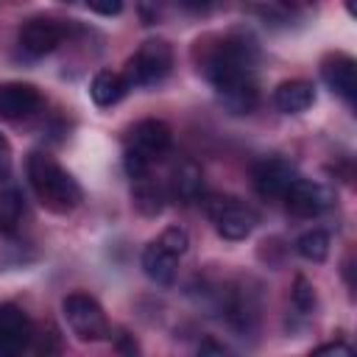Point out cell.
<instances>
[{
    "mask_svg": "<svg viewBox=\"0 0 357 357\" xmlns=\"http://www.w3.org/2000/svg\"><path fill=\"white\" fill-rule=\"evenodd\" d=\"M123 165H126V173H128V178H131V181H134V178H142V176H148V170H151V159H148V156H142L137 148H128V151H126Z\"/></svg>",
    "mask_w": 357,
    "mask_h": 357,
    "instance_id": "22",
    "label": "cell"
},
{
    "mask_svg": "<svg viewBox=\"0 0 357 357\" xmlns=\"http://www.w3.org/2000/svg\"><path fill=\"white\" fill-rule=\"evenodd\" d=\"M184 11H190V14H206L212 6H215V0H176Z\"/></svg>",
    "mask_w": 357,
    "mask_h": 357,
    "instance_id": "26",
    "label": "cell"
},
{
    "mask_svg": "<svg viewBox=\"0 0 357 357\" xmlns=\"http://www.w3.org/2000/svg\"><path fill=\"white\" fill-rule=\"evenodd\" d=\"M22 212H25L22 195L17 190H3L0 192V231L3 234H14L20 220H22Z\"/></svg>",
    "mask_w": 357,
    "mask_h": 357,
    "instance_id": "19",
    "label": "cell"
},
{
    "mask_svg": "<svg viewBox=\"0 0 357 357\" xmlns=\"http://www.w3.org/2000/svg\"><path fill=\"white\" fill-rule=\"evenodd\" d=\"M284 206L296 215V218H318L321 212H326L335 201L332 190L318 184V181H310V178H296L287 192L282 195Z\"/></svg>",
    "mask_w": 357,
    "mask_h": 357,
    "instance_id": "6",
    "label": "cell"
},
{
    "mask_svg": "<svg viewBox=\"0 0 357 357\" xmlns=\"http://www.w3.org/2000/svg\"><path fill=\"white\" fill-rule=\"evenodd\" d=\"M290 301L298 312H312L315 310V287L307 276H296L293 279V290H290Z\"/></svg>",
    "mask_w": 357,
    "mask_h": 357,
    "instance_id": "20",
    "label": "cell"
},
{
    "mask_svg": "<svg viewBox=\"0 0 357 357\" xmlns=\"http://www.w3.org/2000/svg\"><path fill=\"white\" fill-rule=\"evenodd\" d=\"M206 215L212 218L218 234L223 240H245L257 226V212L231 195H206Z\"/></svg>",
    "mask_w": 357,
    "mask_h": 357,
    "instance_id": "4",
    "label": "cell"
},
{
    "mask_svg": "<svg viewBox=\"0 0 357 357\" xmlns=\"http://www.w3.org/2000/svg\"><path fill=\"white\" fill-rule=\"evenodd\" d=\"M28 181H31V190L36 192L39 204L56 215H64V212H73L78 204H81V187L78 181L45 151H33L28 156Z\"/></svg>",
    "mask_w": 357,
    "mask_h": 357,
    "instance_id": "2",
    "label": "cell"
},
{
    "mask_svg": "<svg viewBox=\"0 0 357 357\" xmlns=\"http://www.w3.org/2000/svg\"><path fill=\"white\" fill-rule=\"evenodd\" d=\"M11 173V145L8 139L0 134V178H6Z\"/></svg>",
    "mask_w": 357,
    "mask_h": 357,
    "instance_id": "25",
    "label": "cell"
},
{
    "mask_svg": "<svg viewBox=\"0 0 357 357\" xmlns=\"http://www.w3.org/2000/svg\"><path fill=\"white\" fill-rule=\"evenodd\" d=\"M167 192L173 201L178 204H192L201 198L204 192V173L195 162H178L170 173V181H167Z\"/></svg>",
    "mask_w": 357,
    "mask_h": 357,
    "instance_id": "13",
    "label": "cell"
},
{
    "mask_svg": "<svg viewBox=\"0 0 357 357\" xmlns=\"http://www.w3.org/2000/svg\"><path fill=\"white\" fill-rule=\"evenodd\" d=\"M315 354H343V357H349L351 346H346V343H326V346H318Z\"/></svg>",
    "mask_w": 357,
    "mask_h": 357,
    "instance_id": "27",
    "label": "cell"
},
{
    "mask_svg": "<svg viewBox=\"0 0 357 357\" xmlns=\"http://www.w3.org/2000/svg\"><path fill=\"white\" fill-rule=\"evenodd\" d=\"M142 271H145V276L151 279V282H156V284H173V279H176V271H178V257L176 254H170L167 248H162L156 240L151 243V245H145V251H142Z\"/></svg>",
    "mask_w": 357,
    "mask_h": 357,
    "instance_id": "15",
    "label": "cell"
},
{
    "mask_svg": "<svg viewBox=\"0 0 357 357\" xmlns=\"http://www.w3.org/2000/svg\"><path fill=\"white\" fill-rule=\"evenodd\" d=\"M126 92H128V84L123 73H112V70H100L89 84V98L98 106H114Z\"/></svg>",
    "mask_w": 357,
    "mask_h": 357,
    "instance_id": "16",
    "label": "cell"
},
{
    "mask_svg": "<svg viewBox=\"0 0 357 357\" xmlns=\"http://www.w3.org/2000/svg\"><path fill=\"white\" fill-rule=\"evenodd\" d=\"M284 6H290V8H304V6H310L312 0H282Z\"/></svg>",
    "mask_w": 357,
    "mask_h": 357,
    "instance_id": "29",
    "label": "cell"
},
{
    "mask_svg": "<svg viewBox=\"0 0 357 357\" xmlns=\"http://www.w3.org/2000/svg\"><path fill=\"white\" fill-rule=\"evenodd\" d=\"M36 106H39V92L31 84H20V81L0 84V120L28 117Z\"/></svg>",
    "mask_w": 357,
    "mask_h": 357,
    "instance_id": "12",
    "label": "cell"
},
{
    "mask_svg": "<svg viewBox=\"0 0 357 357\" xmlns=\"http://www.w3.org/2000/svg\"><path fill=\"white\" fill-rule=\"evenodd\" d=\"M64 3H75V0H64Z\"/></svg>",
    "mask_w": 357,
    "mask_h": 357,
    "instance_id": "30",
    "label": "cell"
},
{
    "mask_svg": "<svg viewBox=\"0 0 357 357\" xmlns=\"http://www.w3.org/2000/svg\"><path fill=\"white\" fill-rule=\"evenodd\" d=\"M321 78L324 84L340 95L343 100H354L357 95V67H354V59L349 53H329L324 61H321Z\"/></svg>",
    "mask_w": 357,
    "mask_h": 357,
    "instance_id": "10",
    "label": "cell"
},
{
    "mask_svg": "<svg viewBox=\"0 0 357 357\" xmlns=\"http://www.w3.org/2000/svg\"><path fill=\"white\" fill-rule=\"evenodd\" d=\"M89 6V11L100 14V17H117L123 11V0H84Z\"/></svg>",
    "mask_w": 357,
    "mask_h": 357,
    "instance_id": "24",
    "label": "cell"
},
{
    "mask_svg": "<svg viewBox=\"0 0 357 357\" xmlns=\"http://www.w3.org/2000/svg\"><path fill=\"white\" fill-rule=\"evenodd\" d=\"M298 178L296 167L282 159V156H271V159H262L259 165H254L251 170V184L254 190L262 195V198H282L287 192V187Z\"/></svg>",
    "mask_w": 357,
    "mask_h": 357,
    "instance_id": "7",
    "label": "cell"
},
{
    "mask_svg": "<svg viewBox=\"0 0 357 357\" xmlns=\"http://www.w3.org/2000/svg\"><path fill=\"white\" fill-rule=\"evenodd\" d=\"M254 64L257 45L248 36H226L204 61L206 81L231 114H251L259 103Z\"/></svg>",
    "mask_w": 357,
    "mask_h": 357,
    "instance_id": "1",
    "label": "cell"
},
{
    "mask_svg": "<svg viewBox=\"0 0 357 357\" xmlns=\"http://www.w3.org/2000/svg\"><path fill=\"white\" fill-rule=\"evenodd\" d=\"M165 11V0H137V17L142 25H156Z\"/></svg>",
    "mask_w": 357,
    "mask_h": 357,
    "instance_id": "23",
    "label": "cell"
},
{
    "mask_svg": "<svg viewBox=\"0 0 357 357\" xmlns=\"http://www.w3.org/2000/svg\"><path fill=\"white\" fill-rule=\"evenodd\" d=\"M64 318L78 340H103L109 335V324L103 315V307L86 296V293H70L61 301Z\"/></svg>",
    "mask_w": 357,
    "mask_h": 357,
    "instance_id": "5",
    "label": "cell"
},
{
    "mask_svg": "<svg viewBox=\"0 0 357 357\" xmlns=\"http://www.w3.org/2000/svg\"><path fill=\"white\" fill-rule=\"evenodd\" d=\"M33 340V324L17 304H0V357L20 354Z\"/></svg>",
    "mask_w": 357,
    "mask_h": 357,
    "instance_id": "9",
    "label": "cell"
},
{
    "mask_svg": "<svg viewBox=\"0 0 357 357\" xmlns=\"http://www.w3.org/2000/svg\"><path fill=\"white\" fill-rule=\"evenodd\" d=\"M162 248H167L170 254H176V257H181L187 248H190V234L181 229V226H167L162 234H159V240H156Z\"/></svg>",
    "mask_w": 357,
    "mask_h": 357,
    "instance_id": "21",
    "label": "cell"
},
{
    "mask_svg": "<svg viewBox=\"0 0 357 357\" xmlns=\"http://www.w3.org/2000/svg\"><path fill=\"white\" fill-rule=\"evenodd\" d=\"M173 67V50L165 39H148L139 45V50L128 59L123 78L131 86H153L159 84Z\"/></svg>",
    "mask_w": 357,
    "mask_h": 357,
    "instance_id": "3",
    "label": "cell"
},
{
    "mask_svg": "<svg viewBox=\"0 0 357 357\" xmlns=\"http://www.w3.org/2000/svg\"><path fill=\"white\" fill-rule=\"evenodd\" d=\"M296 251L310 262H324L329 257V234L324 229H310L296 240Z\"/></svg>",
    "mask_w": 357,
    "mask_h": 357,
    "instance_id": "18",
    "label": "cell"
},
{
    "mask_svg": "<svg viewBox=\"0 0 357 357\" xmlns=\"http://www.w3.org/2000/svg\"><path fill=\"white\" fill-rule=\"evenodd\" d=\"M273 103L282 114H301L315 103V86L310 81H301V78L284 81V84L276 86Z\"/></svg>",
    "mask_w": 357,
    "mask_h": 357,
    "instance_id": "14",
    "label": "cell"
},
{
    "mask_svg": "<svg viewBox=\"0 0 357 357\" xmlns=\"http://www.w3.org/2000/svg\"><path fill=\"white\" fill-rule=\"evenodd\" d=\"M17 39H20L22 53H28L31 59H39L45 53H53L61 45L64 28L56 20H50V17H33V20H28L20 28V36Z\"/></svg>",
    "mask_w": 357,
    "mask_h": 357,
    "instance_id": "8",
    "label": "cell"
},
{
    "mask_svg": "<svg viewBox=\"0 0 357 357\" xmlns=\"http://www.w3.org/2000/svg\"><path fill=\"white\" fill-rule=\"evenodd\" d=\"M131 198H134L137 212L145 215V218H156V215L165 209V190H162L156 181H151L148 176L134 178V192H131Z\"/></svg>",
    "mask_w": 357,
    "mask_h": 357,
    "instance_id": "17",
    "label": "cell"
},
{
    "mask_svg": "<svg viewBox=\"0 0 357 357\" xmlns=\"http://www.w3.org/2000/svg\"><path fill=\"white\" fill-rule=\"evenodd\" d=\"M198 351H201V354H206V351H212V354H226V346H220V343H215V340H204V343L198 346Z\"/></svg>",
    "mask_w": 357,
    "mask_h": 357,
    "instance_id": "28",
    "label": "cell"
},
{
    "mask_svg": "<svg viewBox=\"0 0 357 357\" xmlns=\"http://www.w3.org/2000/svg\"><path fill=\"white\" fill-rule=\"evenodd\" d=\"M173 145V131L165 120H139L131 131V148H137L142 156H148L151 162L153 159H162Z\"/></svg>",
    "mask_w": 357,
    "mask_h": 357,
    "instance_id": "11",
    "label": "cell"
}]
</instances>
